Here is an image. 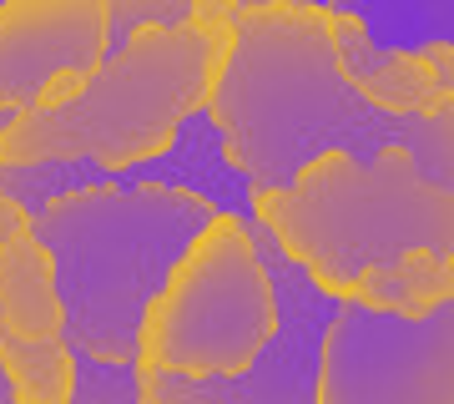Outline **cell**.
<instances>
[{"mask_svg": "<svg viewBox=\"0 0 454 404\" xmlns=\"http://www.w3.org/2000/svg\"><path fill=\"white\" fill-rule=\"evenodd\" d=\"M238 16H243V5L238 0H192V26L202 36V46H207V61H212V76H217V66L227 61V51L238 41Z\"/></svg>", "mask_w": 454, "mask_h": 404, "instance_id": "obj_17", "label": "cell"}, {"mask_svg": "<svg viewBox=\"0 0 454 404\" xmlns=\"http://www.w3.org/2000/svg\"><path fill=\"white\" fill-rule=\"evenodd\" d=\"M101 0H5L0 5V107L31 112L51 81L101 61Z\"/></svg>", "mask_w": 454, "mask_h": 404, "instance_id": "obj_7", "label": "cell"}, {"mask_svg": "<svg viewBox=\"0 0 454 404\" xmlns=\"http://www.w3.org/2000/svg\"><path fill=\"white\" fill-rule=\"evenodd\" d=\"M31 223H35L31 212H26V208L16 202V197L0 187V248H5L11 238H20V233H31Z\"/></svg>", "mask_w": 454, "mask_h": 404, "instance_id": "obj_18", "label": "cell"}, {"mask_svg": "<svg viewBox=\"0 0 454 404\" xmlns=\"http://www.w3.org/2000/svg\"><path fill=\"white\" fill-rule=\"evenodd\" d=\"M318 404H454V298L424 313L339 298L318 344Z\"/></svg>", "mask_w": 454, "mask_h": 404, "instance_id": "obj_6", "label": "cell"}, {"mask_svg": "<svg viewBox=\"0 0 454 404\" xmlns=\"http://www.w3.org/2000/svg\"><path fill=\"white\" fill-rule=\"evenodd\" d=\"M328 41H333V61H339L343 81H348L369 107L399 112V116L454 112L450 81H439L414 51L379 46L354 16H333V11H328Z\"/></svg>", "mask_w": 454, "mask_h": 404, "instance_id": "obj_8", "label": "cell"}, {"mask_svg": "<svg viewBox=\"0 0 454 404\" xmlns=\"http://www.w3.org/2000/svg\"><path fill=\"white\" fill-rule=\"evenodd\" d=\"M112 182V172L91 157H35V162H0V187L16 197L20 208L41 212L46 202L76 193V187H101Z\"/></svg>", "mask_w": 454, "mask_h": 404, "instance_id": "obj_14", "label": "cell"}, {"mask_svg": "<svg viewBox=\"0 0 454 404\" xmlns=\"http://www.w3.org/2000/svg\"><path fill=\"white\" fill-rule=\"evenodd\" d=\"M212 61L192 26L137 31L127 46L106 51L71 97L56 107L16 112L0 137V162L91 157L106 172L157 157L172 131L207 101Z\"/></svg>", "mask_w": 454, "mask_h": 404, "instance_id": "obj_4", "label": "cell"}, {"mask_svg": "<svg viewBox=\"0 0 454 404\" xmlns=\"http://www.w3.org/2000/svg\"><path fill=\"white\" fill-rule=\"evenodd\" d=\"M11 122H16V112H11V107H0V137H5V127H11Z\"/></svg>", "mask_w": 454, "mask_h": 404, "instance_id": "obj_19", "label": "cell"}, {"mask_svg": "<svg viewBox=\"0 0 454 404\" xmlns=\"http://www.w3.org/2000/svg\"><path fill=\"white\" fill-rule=\"evenodd\" d=\"M343 298H358L369 308H389V313H424V308L454 298V253H444V248H404L399 258L354 273Z\"/></svg>", "mask_w": 454, "mask_h": 404, "instance_id": "obj_10", "label": "cell"}, {"mask_svg": "<svg viewBox=\"0 0 454 404\" xmlns=\"http://www.w3.org/2000/svg\"><path fill=\"white\" fill-rule=\"evenodd\" d=\"M0 374L20 404H66L76 384L71 344L61 334H20L0 323Z\"/></svg>", "mask_w": 454, "mask_h": 404, "instance_id": "obj_12", "label": "cell"}, {"mask_svg": "<svg viewBox=\"0 0 454 404\" xmlns=\"http://www.w3.org/2000/svg\"><path fill=\"white\" fill-rule=\"evenodd\" d=\"M0 323L20 334H61L56 268L35 233H20L0 248Z\"/></svg>", "mask_w": 454, "mask_h": 404, "instance_id": "obj_11", "label": "cell"}, {"mask_svg": "<svg viewBox=\"0 0 454 404\" xmlns=\"http://www.w3.org/2000/svg\"><path fill=\"white\" fill-rule=\"evenodd\" d=\"M101 56L116 46H127L137 31H167V26H187L192 16V0H101Z\"/></svg>", "mask_w": 454, "mask_h": 404, "instance_id": "obj_15", "label": "cell"}, {"mask_svg": "<svg viewBox=\"0 0 454 404\" xmlns=\"http://www.w3.org/2000/svg\"><path fill=\"white\" fill-rule=\"evenodd\" d=\"M71 364H76L71 400H82V404H137L142 400L137 364H127V359H101V354H86V349H71Z\"/></svg>", "mask_w": 454, "mask_h": 404, "instance_id": "obj_16", "label": "cell"}, {"mask_svg": "<svg viewBox=\"0 0 454 404\" xmlns=\"http://www.w3.org/2000/svg\"><path fill=\"white\" fill-rule=\"evenodd\" d=\"M112 182H121V187L127 182H167V187H187V193L207 197L217 212H253V182L227 162L223 131L207 116V107H197L157 157L121 167Z\"/></svg>", "mask_w": 454, "mask_h": 404, "instance_id": "obj_9", "label": "cell"}, {"mask_svg": "<svg viewBox=\"0 0 454 404\" xmlns=\"http://www.w3.org/2000/svg\"><path fill=\"white\" fill-rule=\"evenodd\" d=\"M0 404H16V400H11V384H5V374H0Z\"/></svg>", "mask_w": 454, "mask_h": 404, "instance_id": "obj_20", "label": "cell"}, {"mask_svg": "<svg viewBox=\"0 0 454 404\" xmlns=\"http://www.w3.org/2000/svg\"><path fill=\"white\" fill-rule=\"evenodd\" d=\"M0 5H5V0H0Z\"/></svg>", "mask_w": 454, "mask_h": 404, "instance_id": "obj_21", "label": "cell"}, {"mask_svg": "<svg viewBox=\"0 0 454 404\" xmlns=\"http://www.w3.org/2000/svg\"><path fill=\"white\" fill-rule=\"evenodd\" d=\"M278 304L243 212H212L146 304L137 364L177 374H238L273 339Z\"/></svg>", "mask_w": 454, "mask_h": 404, "instance_id": "obj_5", "label": "cell"}, {"mask_svg": "<svg viewBox=\"0 0 454 404\" xmlns=\"http://www.w3.org/2000/svg\"><path fill=\"white\" fill-rule=\"evenodd\" d=\"M212 212L207 197L167 182H101L46 202L31 233L46 242L56 268L61 339L86 354L137 364L146 304Z\"/></svg>", "mask_w": 454, "mask_h": 404, "instance_id": "obj_2", "label": "cell"}, {"mask_svg": "<svg viewBox=\"0 0 454 404\" xmlns=\"http://www.w3.org/2000/svg\"><path fill=\"white\" fill-rule=\"evenodd\" d=\"M333 16H354L379 46L419 51L429 41H454L450 0H324Z\"/></svg>", "mask_w": 454, "mask_h": 404, "instance_id": "obj_13", "label": "cell"}, {"mask_svg": "<svg viewBox=\"0 0 454 404\" xmlns=\"http://www.w3.org/2000/svg\"><path fill=\"white\" fill-rule=\"evenodd\" d=\"M253 218L333 298L348 293L354 273L404 248L454 253V187L429 182L404 147H384L369 162L324 152L288 187L253 193Z\"/></svg>", "mask_w": 454, "mask_h": 404, "instance_id": "obj_3", "label": "cell"}, {"mask_svg": "<svg viewBox=\"0 0 454 404\" xmlns=\"http://www.w3.org/2000/svg\"><path fill=\"white\" fill-rule=\"evenodd\" d=\"M202 107L253 193L288 187L324 152L369 162L384 147H404L429 182L454 187V112L399 116L369 107L333 61L328 11L318 0L243 11L238 41Z\"/></svg>", "mask_w": 454, "mask_h": 404, "instance_id": "obj_1", "label": "cell"}]
</instances>
